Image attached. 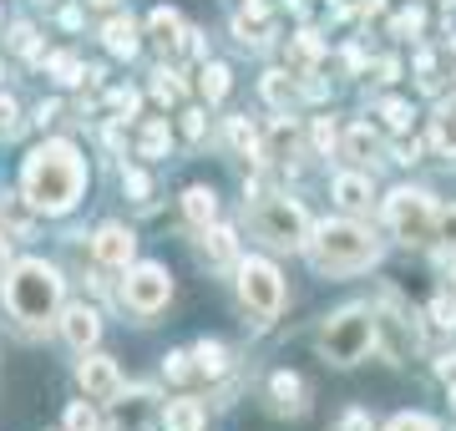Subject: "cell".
Listing matches in <instances>:
<instances>
[{"label":"cell","instance_id":"obj_37","mask_svg":"<svg viewBox=\"0 0 456 431\" xmlns=\"http://www.w3.org/2000/svg\"><path fill=\"white\" fill-rule=\"evenodd\" d=\"M294 56H299V61H314V56H320V41H314V31H305L299 41H294Z\"/></svg>","mask_w":456,"mask_h":431},{"label":"cell","instance_id":"obj_39","mask_svg":"<svg viewBox=\"0 0 456 431\" xmlns=\"http://www.w3.org/2000/svg\"><path fill=\"white\" fill-rule=\"evenodd\" d=\"M340 431H375V427H370V416H365V411H350L340 421Z\"/></svg>","mask_w":456,"mask_h":431},{"label":"cell","instance_id":"obj_5","mask_svg":"<svg viewBox=\"0 0 456 431\" xmlns=\"http://www.w3.org/2000/svg\"><path fill=\"white\" fill-rule=\"evenodd\" d=\"M248 229L259 233L264 244H274V249H305V239H310V218L305 208L289 199H264L248 208Z\"/></svg>","mask_w":456,"mask_h":431},{"label":"cell","instance_id":"obj_2","mask_svg":"<svg viewBox=\"0 0 456 431\" xmlns=\"http://www.w3.org/2000/svg\"><path fill=\"white\" fill-rule=\"evenodd\" d=\"M5 280V289H0V299H5V310L20 320V325H46L56 310H61V274L46 264V259H20L11 274H0Z\"/></svg>","mask_w":456,"mask_h":431},{"label":"cell","instance_id":"obj_24","mask_svg":"<svg viewBox=\"0 0 456 431\" xmlns=\"http://www.w3.org/2000/svg\"><path fill=\"white\" fill-rule=\"evenodd\" d=\"M203 97L208 102H224L228 97V67H218V61H208V67H203Z\"/></svg>","mask_w":456,"mask_h":431},{"label":"cell","instance_id":"obj_14","mask_svg":"<svg viewBox=\"0 0 456 431\" xmlns=\"http://www.w3.org/2000/svg\"><path fill=\"white\" fill-rule=\"evenodd\" d=\"M107 406H117V431H142V421L152 416V396H147V391H132L127 401L117 396V401H107Z\"/></svg>","mask_w":456,"mask_h":431},{"label":"cell","instance_id":"obj_36","mask_svg":"<svg viewBox=\"0 0 456 431\" xmlns=\"http://www.w3.org/2000/svg\"><path fill=\"white\" fill-rule=\"evenodd\" d=\"M436 229L446 233V244L456 249V208H436Z\"/></svg>","mask_w":456,"mask_h":431},{"label":"cell","instance_id":"obj_17","mask_svg":"<svg viewBox=\"0 0 456 431\" xmlns=\"http://www.w3.org/2000/svg\"><path fill=\"white\" fill-rule=\"evenodd\" d=\"M233 254H239V239H233V229H203V259H208V264H233Z\"/></svg>","mask_w":456,"mask_h":431},{"label":"cell","instance_id":"obj_40","mask_svg":"<svg viewBox=\"0 0 456 431\" xmlns=\"http://www.w3.org/2000/svg\"><path fill=\"white\" fill-rule=\"evenodd\" d=\"M183 127H188V137H203L208 122H203V112H183Z\"/></svg>","mask_w":456,"mask_h":431},{"label":"cell","instance_id":"obj_27","mask_svg":"<svg viewBox=\"0 0 456 431\" xmlns=\"http://www.w3.org/2000/svg\"><path fill=\"white\" fill-rule=\"evenodd\" d=\"M66 431H97V411H92L86 401H77V406L66 411Z\"/></svg>","mask_w":456,"mask_h":431},{"label":"cell","instance_id":"obj_21","mask_svg":"<svg viewBox=\"0 0 456 431\" xmlns=\"http://www.w3.org/2000/svg\"><path fill=\"white\" fill-rule=\"evenodd\" d=\"M228 142H233V152L248 158V163L259 158V133L248 127V117H228Z\"/></svg>","mask_w":456,"mask_h":431},{"label":"cell","instance_id":"obj_8","mask_svg":"<svg viewBox=\"0 0 456 431\" xmlns=\"http://www.w3.org/2000/svg\"><path fill=\"white\" fill-rule=\"evenodd\" d=\"M122 299H127L132 315H158L167 299H173V280H167L163 264H132L127 269V284H122Z\"/></svg>","mask_w":456,"mask_h":431},{"label":"cell","instance_id":"obj_35","mask_svg":"<svg viewBox=\"0 0 456 431\" xmlns=\"http://www.w3.org/2000/svg\"><path fill=\"white\" fill-rule=\"evenodd\" d=\"M163 365H167V376H173V381H188V376H193V365H188V355H183V350H173Z\"/></svg>","mask_w":456,"mask_h":431},{"label":"cell","instance_id":"obj_41","mask_svg":"<svg viewBox=\"0 0 456 431\" xmlns=\"http://www.w3.org/2000/svg\"><path fill=\"white\" fill-rule=\"evenodd\" d=\"M314 142H320V148H335V127H330V122H320V127H314Z\"/></svg>","mask_w":456,"mask_h":431},{"label":"cell","instance_id":"obj_26","mask_svg":"<svg viewBox=\"0 0 456 431\" xmlns=\"http://www.w3.org/2000/svg\"><path fill=\"white\" fill-rule=\"evenodd\" d=\"M167 152V122H147L142 127V158H163Z\"/></svg>","mask_w":456,"mask_h":431},{"label":"cell","instance_id":"obj_22","mask_svg":"<svg viewBox=\"0 0 456 431\" xmlns=\"http://www.w3.org/2000/svg\"><path fill=\"white\" fill-rule=\"evenodd\" d=\"M380 148V137L370 133V122H360L345 133V158H355V163H370V152Z\"/></svg>","mask_w":456,"mask_h":431},{"label":"cell","instance_id":"obj_30","mask_svg":"<svg viewBox=\"0 0 456 431\" xmlns=\"http://www.w3.org/2000/svg\"><path fill=\"white\" fill-rule=\"evenodd\" d=\"M20 133V112L11 97H0V137H16Z\"/></svg>","mask_w":456,"mask_h":431},{"label":"cell","instance_id":"obj_16","mask_svg":"<svg viewBox=\"0 0 456 431\" xmlns=\"http://www.w3.org/2000/svg\"><path fill=\"white\" fill-rule=\"evenodd\" d=\"M163 421H167V431H203V406H198L193 396H178V401H167V411H163Z\"/></svg>","mask_w":456,"mask_h":431},{"label":"cell","instance_id":"obj_23","mask_svg":"<svg viewBox=\"0 0 456 431\" xmlns=\"http://www.w3.org/2000/svg\"><path fill=\"white\" fill-rule=\"evenodd\" d=\"M193 355H198V370H208V376H224L228 370V350L218 346V340H203Z\"/></svg>","mask_w":456,"mask_h":431},{"label":"cell","instance_id":"obj_28","mask_svg":"<svg viewBox=\"0 0 456 431\" xmlns=\"http://www.w3.org/2000/svg\"><path fill=\"white\" fill-rule=\"evenodd\" d=\"M380 117H386V127H395V133H406V127H411V107H406V102H386Z\"/></svg>","mask_w":456,"mask_h":431},{"label":"cell","instance_id":"obj_29","mask_svg":"<svg viewBox=\"0 0 456 431\" xmlns=\"http://www.w3.org/2000/svg\"><path fill=\"white\" fill-rule=\"evenodd\" d=\"M152 92H158V97H163V102H183V82H178V77H173V71H158V82H152Z\"/></svg>","mask_w":456,"mask_h":431},{"label":"cell","instance_id":"obj_13","mask_svg":"<svg viewBox=\"0 0 456 431\" xmlns=\"http://www.w3.org/2000/svg\"><path fill=\"white\" fill-rule=\"evenodd\" d=\"M147 31H152V46L163 51V56H178L183 41H188V31H183V16H178V11H167V5H158V11H152Z\"/></svg>","mask_w":456,"mask_h":431},{"label":"cell","instance_id":"obj_9","mask_svg":"<svg viewBox=\"0 0 456 431\" xmlns=\"http://www.w3.org/2000/svg\"><path fill=\"white\" fill-rule=\"evenodd\" d=\"M77 381H82L86 401H117L122 396V370H117L112 355H86L82 370H77Z\"/></svg>","mask_w":456,"mask_h":431},{"label":"cell","instance_id":"obj_3","mask_svg":"<svg viewBox=\"0 0 456 431\" xmlns=\"http://www.w3.org/2000/svg\"><path fill=\"white\" fill-rule=\"evenodd\" d=\"M305 249H310V264L320 274H355V269H370L380 259V239L340 218V224H325L320 233H310Z\"/></svg>","mask_w":456,"mask_h":431},{"label":"cell","instance_id":"obj_11","mask_svg":"<svg viewBox=\"0 0 456 431\" xmlns=\"http://www.w3.org/2000/svg\"><path fill=\"white\" fill-rule=\"evenodd\" d=\"M269 396H274V411L279 416H305L310 411V386L289 376V370H279L274 381H269Z\"/></svg>","mask_w":456,"mask_h":431},{"label":"cell","instance_id":"obj_38","mask_svg":"<svg viewBox=\"0 0 456 431\" xmlns=\"http://www.w3.org/2000/svg\"><path fill=\"white\" fill-rule=\"evenodd\" d=\"M289 148H294V127H289V122H279V127H274V158H284Z\"/></svg>","mask_w":456,"mask_h":431},{"label":"cell","instance_id":"obj_25","mask_svg":"<svg viewBox=\"0 0 456 431\" xmlns=\"http://www.w3.org/2000/svg\"><path fill=\"white\" fill-rule=\"evenodd\" d=\"M264 97L274 102V107H289V102H294V82H289V71H269V77H264Z\"/></svg>","mask_w":456,"mask_h":431},{"label":"cell","instance_id":"obj_10","mask_svg":"<svg viewBox=\"0 0 456 431\" xmlns=\"http://www.w3.org/2000/svg\"><path fill=\"white\" fill-rule=\"evenodd\" d=\"M92 249H97L102 264L112 269H127L132 264V249H137V239H132L122 224H107V229H97V239H92Z\"/></svg>","mask_w":456,"mask_h":431},{"label":"cell","instance_id":"obj_32","mask_svg":"<svg viewBox=\"0 0 456 431\" xmlns=\"http://www.w3.org/2000/svg\"><path fill=\"white\" fill-rule=\"evenodd\" d=\"M431 320H436L441 330H456V299H436L431 305Z\"/></svg>","mask_w":456,"mask_h":431},{"label":"cell","instance_id":"obj_33","mask_svg":"<svg viewBox=\"0 0 456 431\" xmlns=\"http://www.w3.org/2000/svg\"><path fill=\"white\" fill-rule=\"evenodd\" d=\"M122 188H127L132 199H147V193H152V183H147V173H137V167H132V173H122Z\"/></svg>","mask_w":456,"mask_h":431},{"label":"cell","instance_id":"obj_45","mask_svg":"<svg viewBox=\"0 0 456 431\" xmlns=\"http://www.w3.org/2000/svg\"><path fill=\"white\" fill-rule=\"evenodd\" d=\"M92 5H112V0H92Z\"/></svg>","mask_w":456,"mask_h":431},{"label":"cell","instance_id":"obj_4","mask_svg":"<svg viewBox=\"0 0 456 431\" xmlns=\"http://www.w3.org/2000/svg\"><path fill=\"white\" fill-rule=\"evenodd\" d=\"M375 346V315L365 305H345L340 315H330L320 325V355L330 365H355L365 361Z\"/></svg>","mask_w":456,"mask_h":431},{"label":"cell","instance_id":"obj_7","mask_svg":"<svg viewBox=\"0 0 456 431\" xmlns=\"http://www.w3.org/2000/svg\"><path fill=\"white\" fill-rule=\"evenodd\" d=\"M386 218L406 244H431L436 239V203L426 199L421 188H395L391 203H386Z\"/></svg>","mask_w":456,"mask_h":431},{"label":"cell","instance_id":"obj_12","mask_svg":"<svg viewBox=\"0 0 456 431\" xmlns=\"http://www.w3.org/2000/svg\"><path fill=\"white\" fill-rule=\"evenodd\" d=\"M61 335H66L77 350H92V346H97V335H102L97 310H92V305H71V310L61 315Z\"/></svg>","mask_w":456,"mask_h":431},{"label":"cell","instance_id":"obj_18","mask_svg":"<svg viewBox=\"0 0 456 431\" xmlns=\"http://www.w3.org/2000/svg\"><path fill=\"white\" fill-rule=\"evenodd\" d=\"M102 36H107V51H112V56H137V46H142V41H137L132 16H112Z\"/></svg>","mask_w":456,"mask_h":431},{"label":"cell","instance_id":"obj_34","mask_svg":"<svg viewBox=\"0 0 456 431\" xmlns=\"http://www.w3.org/2000/svg\"><path fill=\"white\" fill-rule=\"evenodd\" d=\"M51 71H61V82H82V67H77V56H51Z\"/></svg>","mask_w":456,"mask_h":431},{"label":"cell","instance_id":"obj_44","mask_svg":"<svg viewBox=\"0 0 456 431\" xmlns=\"http://www.w3.org/2000/svg\"><path fill=\"white\" fill-rule=\"evenodd\" d=\"M452 289H456V264H452Z\"/></svg>","mask_w":456,"mask_h":431},{"label":"cell","instance_id":"obj_1","mask_svg":"<svg viewBox=\"0 0 456 431\" xmlns=\"http://www.w3.org/2000/svg\"><path fill=\"white\" fill-rule=\"evenodd\" d=\"M82 188H86V163L71 142H41V148L26 158V167H20V193H26L31 208H41V214H66V208H77Z\"/></svg>","mask_w":456,"mask_h":431},{"label":"cell","instance_id":"obj_6","mask_svg":"<svg viewBox=\"0 0 456 431\" xmlns=\"http://www.w3.org/2000/svg\"><path fill=\"white\" fill-rule=\"evenodd\" d=\"M239 299H244V310L259 320V325L279 320V310H284V280H279V269L264 264V259L239 264Z\"/></svg>","mask_w":456,"mask_h":431},{"label":"cell","instance_id":"obj_19","mask_svg":"<svg viewBox=\"0 0 456 431\" xmlns=\"http://www.w3.org/2000/svg\"><path fill=\"white\" fill-rule=\"evenodd\" d=\"M335 199H340V208H350V214L370 208V178H360V173H345V178H335Z\"/></svg>","mask_w":456,"mask_h":431},{"label":"cell","instance_id":"obj_15","mask_svg":"<svg viewBox=\"0 0 456 431\" xmlns=\"http://www.w3.org/2000/svg\"><path fill=\"white\" fill-rule=\"evenodd\" d=\"M183 218L198 224V229H208L213 218H218V193H213V188H188V193H183Z\"/></svg>","mask_w":456,"mask_h":431},{"label":"cell","instance_id":"obj_43","mask_svg":"<svg viewBox=\"0 0 456 431\" xmlns=\"http://www.w3.org/2000/svg\"><path fill=\"white\" fill-rule=\"evenodd\" d=\"M0 274H5V233H0Z\"/></svg>","mask_w":456,"mask_h":431},{"label":"cell","instance_id":"obj_42","mask_svg":"<svg viewBox=\"0 0 456 431\" xmlns=\"http://www.w3.org/2000/svg\"><path fill=\"white\" fill-rule=\"evenodd\" d=\"M441 381H456V355L452 361H441Z\"/></svg>","mask_w":456,"mask_h":431},{"label":"cell","instance_id":"obj_31","mask_svg":"<svg viewBox=\"0 0 456 431\" xmlns=\"http://www.w3.org/2000/svg\"><path fill=\"white\" fill-rule=\"evenodd\" d=\"M386 431H436V421H431V416H411L406 411V416H395Z\"/></svg>","mask_w":456,"mask_h":431},{"label":"cell","instance_id":"obj_20","mask_svg":"<svg viewBox=\"0 0 456 431\" xmlns=\"http://www.w3.org/2000/svg\"><path fill=\"white\" fill-rule=\"evenodd\" d=\"M431 142L446 158H456V102H441L436 107V117H431Z\"/></svg>","mask_w":456,"mask_h":431}]
</instances>
